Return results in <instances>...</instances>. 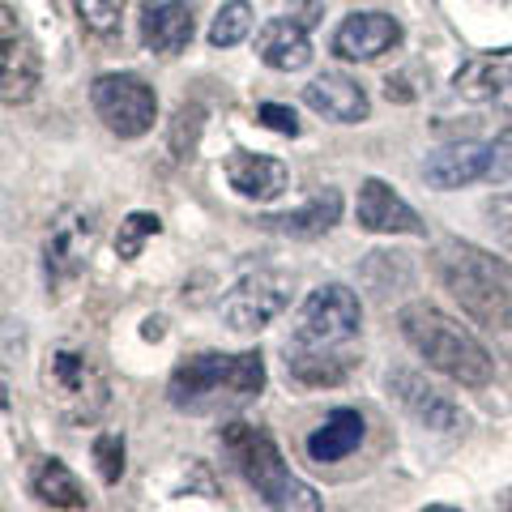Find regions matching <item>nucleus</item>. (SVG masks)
Masks as SVG:
<instances>
[{
    "mask_svg": "<svg viewBox=\"0 0 512 512\" xmlns=\"http://www.w3.org/2000/svg\"><path fill=\"white\" fill-rule=\"evenodd\" d=\"M359 333H363V303L346 282H320L286 333V372L308 389H333L350 380L359 367Z\"/></svg>",
    "mask_w": 512,
    "mask_h": 512,
    "instance_id": "obj_1",
    "label": "nucleus"
},
{
    "mask_svg": "<svg viewBox=\"0 0 512 512\" xmlns=\"http://www.w3.org/2000/svg\"><path fill=\"white\" fill-rule=\"evenodd\" d=\"M265 393V355L261 350H197L171 367L167 402L180 414H231L252 406Z\"/></svg>",
    "mask_w": 512,
    "mask_h": 512,
    "instance_id": "obj_2",
    "label": "nucleus"
},
{
    "mask_svg": "<svg viewBox=\"0 0 512 512\" xmlns=\"http://www.w3.org/2000/svg\"><path fill=\"white\" fill-rule=\"evenodd\" d=\"M431 274L448 291V299L461 303L474 325L512 333V265L495 252L470 244V239L448 235L431 248Z\"/></svg>",
    "mask_w": 512,
    "mask_h": 512,
    "instance_id": "obj_3",
    "label": "nucleus"
},
{
    "mask_svg": "<svg viewBox=\"0 0 512 512\" xmlns=\"http://www.w3.org/2000/svg\"><path fill=\"white\" fill-rule=\"evenodd\" d=\"M397 329H402L406 346L419 355L431 372L448 376L461 389H487L495 380V359L487 355V346L461 325V320L444 316L431 303H406L397 312Z\"/></svg>",
    "mask_w": 512,
    "mask_h": 512,
    "instance_id": "obj_4",
    "label": "nucleus"
},
{
    "mask_svg": "<svg viewBox=\"0 0 512 512\" xmlns=\"http://www.w3.org/2000/svg\"><path fill=\"white\" fill-rule=\"evenodd\" d=\"M218 444L227 461L235 466V474L261 495V504L269 508H295V512H316L320 495L303 483V478L291 474V466L282 461L278 440L269 436L265 427L252 423H222Z\"/></svg>",
    "mask_w": 512,
    "mask_h": 512,
    "instance_id": "obj_5",
    "label": "nucleus"
},
{
    "mask_svg": "<svg viewBox=\"0 0 512 512\" xmlns=\"http://www.w3.org/2000/svg\"><path fill=\"white\" fill-rule=\"evenodd\" d=\"M39 384L52 414L64 427H86L111 406V384L103 367L82 346H52L43 355Z\"/></svg>",
    "mask_w": 512,
    "mask_h": 512,
    "instance_id": "obj_6",
    "label": "nucleus"
},
{
    "mask_svg": "<svg viewBox=\"0 0 512 512\" xmlns=\"http://www.w3.org/2000/svg\"><path fill=\"white\" fill-rule=\"evenodd\" d=\"M103 222L94 205H64V210L47 222L43 231V248H39V265H43V282L47 291H64L86 274L94 248H99Z\"/></svg>",
    "mask_w": 512,
    "mask_h": 512,
    "instance_id": "obj_7",
    "label": "nucleus"
},
{
    "mask_svg": "<svg viewBox=\"0 0 512 512\" xmlns=\"http://www.w3.org/2000/svg\"><path fill=\"white\" fill-rule=\"evenodd\" d=\"M423 180L440 192L466 184H508L512 180V141H453L423 158Z\"/></svg>",
    "mask_w": 512,
    "mask_h": 512,
    "instance_id": "obj_8",
    "label": "nucleus"
},
{
    "mask_svg": "<svg viewBox=\"0 0 512 512\" xmlns=\"http://www.w3.org/2000/svg\"><path fill=\"white\" fill-rule=\"evenodd\" d=\"M291 278L282 269H248L218 299V320L231 333H261L291 308Z\"/></svg>",
    "mask_w": 512,
    "mask_h": 512,
    "instance_id": "obj_9",
    "label": "nucleus"
},
{
    "mask_svg": "<svg viewBox=\"0 0 512 512\" xmlns=\"http://www.w3.org/2000/svg\"><path fill=\"white\" fill-rule=\"evenodd\" d=\"M90 107L103 120V128L120 141L146 137L158 120V94L146 77L137 73H103L90 86Z\"/></svg>",
    "mask_w": 512,
    "mask_h": 512,
    "instance_id": "obj_10",
    "label": "nucleus"
},
{
    "mask_svg": "<svg viewBox=\"0 0 512 512\" xmlns=\"http://www.w3.org/2000/svg\"><path fill=\"white\" fill-rule=\"evenodd\" d=\"M325 18L320 0H291V9L256 30V60L274 73H299L312 60V30Z\"/></svg>",
    "mask_w": 512,
    "mask_h": 512,
    "instance_id": "obj_11",
    "label": "nucleus"
},
{
    "mask_svg": "<svg viewBox=\"0 0 512 512\" xmlns=\"http://www.w3.org/2000/svg\"><path fill=\"white\" fill-rule=\"evenodd\" d=\"M384 384H389V393L402 402V410L419 427L436 431V436H457V431H466V414H461V406L444 389L427 384L419 372H410V367H393V372L384 376Z\"/></svg>",
    "mask_w": 512,
    "mask_h": 512,
    "instance_id": "obj_12",
    "label": "nucleus"
},
{
    "mask_svg": "<svg viewBox=\"0 0 512 512\" xmlns=\"http://www.w3.org/2000/svg\"><path fill=\"white\" fill-rule=\"evenodd\" d=\"M39 73H43L39 47L5 5L0 9V99H5V107L26 103L39 86Z\"/></svg>",
    "mask_w": 512,
    "mask_h": 512,
    "instance_id": "obj_13",
    "label": "nucleus"
},
{
    "mask_svg": "<svg viewBox=\"0 0 512 512\" xmlns=\"http://www.w3.org/2000/svg\"><path fill=\"white\" fill-rule=\"evenodd\" d=\"M397 43H402V22H397L393 13L363 9V13H350V18L338 22V30H333V39H329V52L350 64H372L380 56H389Z\"/></svg>",
    "mask_w": 512,
    "mask_h": 512,
    "instance_id": "obj_14",
    "label": "nucleus"
},
{
    "mask_svg": "<svg viewBox=\"0 0 512 512\" xmlns=\"http://www.w3.org/2000/svg\"><path fill=\"white\" fill-rule=\"evenodd\" d=\"M137 35L150 56H180L197 35L188 0H146L137 13Z\"/></svg>",
    "mask_w": 512,
    "mask_h": 512,
    "instance_id": "obj_15",
    "label": "nucleus"
},
{
    "mask_svg": "<svg viewBox=\"0 0 512 512\" xmlns=\"http://www.w3.org/2000/svg\"><path fill=\"white\" fill-rule=\"evenodd\" d=\"M342 222V192L325 184L316 188L299 210H286V214H256L252 227H261L269 235H286V239H320L325 231H333Z\"/></svg>",
    "mask_w": 512,
    "mask_h": 512,
    "instance_id": "obj_16",
    "label": "nucleus"
},
{
    "mask_svg": "<svg viewBox=\"0 0 512 512\" xmlns=\"http://www.w3.org/2000/svg\"><path fill=\"white\" fill-rule=\"evenodd\" d=\"M355 218H359V227H363V231H372V235H427L423 218L410 210L406 197H397L393 184L376 180V175L359 184Z\"/></svg>",
    "mask_w": 512,
    "mask_h": 512,
    "instance_id": "obj_17",
    "label": "nucleus"
},
{
    "mask_svg": "<svg viewBox=\"0 0 512 512\" xmlns=\"http://www.w3.org/2000/svg\"><path fill=\"white\" fill-rule=\"evenodd\" d=\"M231 192H239L244 201H278L286 188H291V167L282 158L269 154H252V150H235L222 163Z\"/></svg>",
    "mask_w": 512,
    "mask_h": 512,
    "instance_id": "obj_18",
    "label": "nucleus"
},
{
    "mask_svg": "<svg viewBox=\"0 0 512 512\" xmlns=\"http://www.w3.org/2000/svg\"><path fill=\"white\" fill-rule=\"evenodd\" d=\"M303 103L333 124H363L367 111H372L367 90L342 73H325V77H316V82H308L303 86Z\"/></svg>",
    "mask_w": 512,
    "mask_h": 512,
    "instance_id": "obj_19",
    "label": "nucleus"
},
{
    "mask_svg": "<svg viewBox=\"0 0 512 512\" xmlns=\"http://www.w3.org/2000/svg\"><path fill=\"white\" fill-rule=\"evenodd\" d=\"M363 436H367L363 414L355 406H338V410L325 414V423L312 427V436L303 440V448H308V457L316 461V466H333V461L355 453V448L363 444Z\"/></svg>",
    "mask_w": 512,
    "mask_h": 512,
    "instance_id": "obj_20",
    "label": "nucleus"
},
{
    "mask_svg": "<svg viewBox=\"0 0 512 512\" xmlns=\"http://www.w3.org/2000/svg\"><path fill=\"white\" fill-rule=\"evenodd\" d=\"M30 495L47 508H90V495L60 457H39L30 470Z\"/></svg>",
    "mask_w": 512,
    "mask_h": 512,
    "instance_id": "obj_21",
    "label": "nucleus"
},
{
    "mask_svg": "<svg viewBox=\"0 0 512 512\" xmlns=\"http://www.w3.org/2000/svg\"><path fill=\"white\" fill-rule=\"evenodd\" d=\"M512 86V64L495 56H474L453 73V94L466 103H495Z\"/></svg>",
    "mask_w": 512,
    "mask_h": 512,
    "instance_id": "obj_22",
    "label": "nucleus"
},
{
    "mask_svg": "<svg viewBox=\"0 0 512 512\" xmlns=\"http://www.w3.org/2000/svg\"><path fill=\"white\" fill-rule=\"evenodd\" d=\"M163 235V218L150 214V210H133V214H124L120 222V231H116V256L120 261H137L141 248L150 244V239Z\"/></svg>",
    "mask_w": 512,
    "mask_h": 512,
    "instance_id": "obj_23",
    "label": "nucleus"
},
{
    "mask_svg": "<svg viewBox=\"0 0 512 512\" xmlns=\"http://www.w3.org/2000/svg\"><path fill=\"white\" fill-rule=\"evenodd\" d=\"M252 35V5L248 0H227L218 13H214V22H210V43L214 47H235V43H244Z\"/></svg>",
    "mask_w": 512,
    "mask_h": 512,
    "instance_id": "obj_24",
    "label": "nucleus"
},
{
    "mask_svg": "<svg viewBox=\"0 0 512 512\" xmlns=\"http://www.w3.org/2000/svg\"><path fill=\"white\" fill-rule=\"evenodd\" d=\"M201 120H205V107L201 103H180V111H175V120H171V154L180 158V163L197 154Z\"/></svg>",
    "mask_w": 512,
    "mask_h": 512,
    "instance_id": "obj_25",
    "label": "nucleus"
},
{
    "mask_svg": "<svg viewBox=\"0 0 512 512\" xmlns=\"http://www.w3.org/2000/svg\"><path fill=\"white\" fill-rule=\"evenodd\" d=\"M73 9L90 35H116L124 18V0H73Z\"/></svg>",
    "mask_w": 512,
    "mask_h": 512,
    "instance_id": "obj_26",
    "label": "nucleus"
},
{
    "mask_svg": "<svg viewBox=\"0 0 512 512\" xmlns=\"http://www.w3.org/2000/svg\"><path fill=\"white\" fill-rule=\"evenodd\" d=\"M94 466H99V478L107 487L120 483V474H124V436L120 431H99V436H94Z\"/></svg>",
    "mask_w": 512,
    "mask_h": 512,
    "instance_id": "obj_27",
    "label": "nucleus"
},
{
    "mask_svg": "<svg viewBox=\"0 0 512 512\" xmlns=\"http://www.w3.org/2000/svg\"><path fill=\"white\" fill-rule=\"evenodd\" d=\"M487 214V227L495 231V239H500L504 248H512V192H500V197H491L483 205Z\"/></svg>",
    "mask_w": 512,
    "mask_h": 512,
    "instance_id": "obj_28",
    "label": "nucleus"
},
{
    "mask_svg": "<svg viewBox=\"0 0 512 512\" xmlns=\"http://www.w3.org/2000/svg\"><path fill=\"white\" fill-rule=\"evenodd\" d=\"M256 120H261L269 133L299 137V116H295L291 107H282V103H261V107H256Z\"/></svg>",
    "mask_w": 512,
    "mask_h": 512,
    "instance_id": "obj_29",
    "label": "nucleus"
},
{
    "mask_svg": "<svg viewBox=\"0 0 512 512\" xmlns=\"http://www.w3.org/2000/svg\"><path fill=\"white\" fill-rule=\"evenodd\" d=\"M414 73H393L389 82H384V99L389 103H414L419 99V86H410Z\"/></svg>",
    "mask_w": 512,
    "mask_h": 512,
    "instance_id": "obj_30",
    "label": "nucleus"
},
{
    "mask_svg": "<svg viewBox=\"0 0 512 512\" xmlns=\"http://www.w3.org/2000/svg\"><path fill=\"white\" fill-rule=\"evenodd\" d=\"M163 333H167V320H163V316H146V325H141V338H146V342H158Z\"/></svg>",
    "mask_w": 512,
    "mask_h": 512,
    "instance_id": "obj_31",
    "label": "nucleus"
}]
</instances>
